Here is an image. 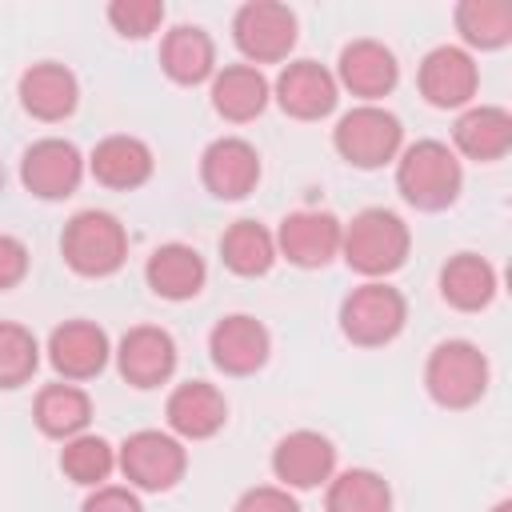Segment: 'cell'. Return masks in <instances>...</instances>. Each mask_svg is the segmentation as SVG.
<instances>
[{"mask_svg": "<svg viewBox=\"0 0 512 512\" xmlns=\"http://www.w3.org/2000/svg\"><path fill=\"white\" fill-rule=\"evenodd\" d=\"M40 368V344L32 328L16 320H0V388H20Z\"/></svg>", "mask_w": 512, "mask_h": 512, "instance_id": "32", "label": "cell"}, {"mask_svg": "<svg viewBox=\"0 0 512 512\" xmlns=\"http://www.w3.org/2000/svg\"><path fill=\"white\" fill-rule=\"evenodd\" d=\"M108 24L124 40H144L164 24V4L160 0H112L108 4Z\"/></svg>", "mask_w": 512, "mask_h": 512, "instance_id": "33", "label": "cell"}, {"mask_svg": "<svg viewBox=\"0 0 512 512\" xmlns=\"http://www.w3.org/2000/svg\"><path fill=\"white\" fill-rule=\"evenodd\" d=\"M160 68L176 84H204L216 76V44L200 24H176L160 40Z\"/></svg>", "mask_w": 512, "mask_h": 512, "instance_id": "24", "label": "cell"}, {"mask_svg": "<svg viewBox=\"0 0 512 512\" xmlns=\"http://www.w3.org/2000/svg\"><path fill=\"white\" fill-rule=\"evenodd\" d=\"M452 152L492 164L512 148V116L500 104H468L452 124Z\"/></svg>", "mask_w": 512, "mask_h": 512, "instance_id": "22", "label": "cell"}, {"mask_svg": "<svg viewBox=\"0 0 512 512\" xmlns=\"http://www.w3.org/2000/svg\"><path fill=\"white\" fill-rule=\"evenodd\" d=\"M416 84H420V96L432 108H468L476 88H480V68H476L468 48L440 44L420 60Z\"/></svg>", "mask_w": 512, "mask_h": 512, "instance_id": "12", "label": "cell"}, {"mask_svg": "<svg viewBox=\"0 0 512 512\" xmlns=\"http://www.w3.org/2000/svg\"><path fill=\"white\" fill-rule=\"evenodd\" d=\"M488 356L472 340H440L424 364V388L440 408H472L488 392Z\"/></svg>", "mask_w": 512, "mask_h": 512, "instance_id": "5", "label": "cell"}, {"mask_svg": "<svg viewBox=\"0 0 512 512\" xmlns=\"http://www.w3.org/2000/svg\"><path fill=\"white\" fill-rule=\"evenodd\" d=\"M60 472L72 484L100 488L116 472V448L104 436H96V432H80V436L64 440V448H60Z\"/></svg>", "mask_w": 512, "mask_h": 512, "instance_id": "31", "label": "cell"}, {"mask_svg": "<svg viewBox=\"0 0 512 512\" xmlns=\"http://www.w3.org/2000/svg\"><path fill=\"white\" fill-rule=\"evenodd\" d=\"M336 84L348 88L352 96H360L364 104H376L380 96H388L400 80V64H396V52L372 36H360L352 44L340 48V60H336Z\"/></svg>", "mask_w": 512, "mask_h": 512, "instance_id": "13", "label": "cell"}, {"mask_svg": "<svg viewBox=\"0 0 512 512\" xmlns=\"http://www.w3.org/2000/svg\"><path fill=\"white\" fill-rule=\"evenodd\" d=\"M152 148L140 140V136H128V132H116V136H104L92 156H88V172L96 176V184L104 188H116V192H132L140 184L152 180Z\"/></svg>", "mask_w": 512, "mask_h": 512, "instance_id": "21", "label": "cell"}, {"mask_svg": "<svg viewBox=\"0 0 512 512\" xmlns=\"http://www.w3.org/2000/svg\"><path fill=\"white\" fill-rule=\"evenodd\" d=\"M200 180L216 200H244L260 184V152L244 136H220L200 156Z\"/></svg>", "mask_w": 512, "mask_h": 512, "instance_id": "18", "label": "cell"}, {"mask_svg": "<svg viewBox=\"0 0 512 512\" xmlns=\"http://www.w3.org/2000/svg\"><path fill=\"white\" fill-rule=\"evenodd\" d=\"M116 368L132 388H160L176 372V340L156 324H136L116 344Z\"/></svg>", "mask_w": 512, "mask_h": 512, "instance_id": "16", "label": "cell"}, {"mask_svg": "<svg viewBox=\"0 0 512 512\" xmlns=\"http://www.w3.org/2000/svg\"><path fill=\"white\" fill-rule=\"evenodd\" d=\"M220 260L236 276H264L276 264V236L260 220H232L220 236Z\"/></svg>", "mask_w": 512, "mask_h": 512, "instance_id": "28", "label": "cell"}, {"mask_svg": "<svg viewBox=\"0 0 512 512\" xmlns=\"http://www.w3.org/2000/svg\"><path fill=\"white\" fill-rule=\"evenodd\" d=\"M20 104L32 120H44V124H56V120H68L80 104V84L72 76V68L56 64V60H40L32 64L24 76H20Z\"/></svg>", "mask_w": 512, "mask_h": 512, "instance_id": "20", "label": "cell"}, {"mask_svg": "<svg viewBox=\"0 0 512 512\" xmlns=\"http://www.w3.org/2000/svg\"><path fill=\"white\" fill-rule=\"evenodd\" d=\"M324 512H392V488L372 468L332 472L324 492Z\"/></svg>", "mask_w": 512, "mask_h": 512, "instance_id": "30", "label": "cell"}, {"mask_svg": "<svg viewBox=\"0 0 512 512\" xmlns=\"http://www.w3.org/2000/svg\"><path fill=\"white\" fill-rule=\"evenodd\" d=\"M84 156L64 136H44L24 148L20 160V184L40 200H68L84 180Z\"/></svg>", "mask_w": 512, "mask_h": 512, "instance_id": "9", "label": "cell"}, {"mask_svg": "<svg viewBox=\"0 0 512 512\" xmlns=\"http://www.w3.org/2000/svg\"><path fill=\"white\" fill-rule=\"evenodd\" d=\"M268 352H272V336L248 312H232L216 320L208 332V356L228 376H252L256 368L268 364Z\"/></svg>", "mask_w": 512, "mask_h": 512, "instance_id": "14", "label": "cell"}, {"mask_svg": "<svg viewBox=\"0 0 512 512\" xmlns=\"http://www.w3.org/2000/svg\"><path fill=\"white\" fill-rule=\"evenodd\" d=\"M272 84L256 64H224L212 76V108L232 120V124H248L268 108Z\"/></svg>", "mask_w": 512, "mask_h": 512, "instance_id": "25", "label": "cell"}, {"mask_svg": "<svg viewBox=\"0 0 512 512\" xmlns=\"http://www.w3.org/2000/svg\"><path fill=\"white\" fill-rule=\"evenodd\" d=\"M440 296L460 312H480L496 296V268L480 252H456L440 268Z\"/></svg>", "mask_w": 512, "mask_h": 512, "instance_id": "27", "label": "cell"}, {"mask_svg": "<svg viewBox=\"0 0 512 512\" xmlns=\"http://www.w3.org/2000/svg\"><path fill=\"white\" fill-rule=\"evenodd\" d=\"M332 472H336V448L316 428H296V432L280 436L272 448V476L288 492L320 488L332 480Z\"/></svg>", "mask_w": 512, "mask_h": 512, "instance_id": "10", "label": "cell"}, {"mask_svg": "<svg viewBox=\"0 0 512 512\" xmlns=\"http://www.w3.org/2000/svg\"><path fill=\"white\" fill-rule=\"evenodd\" d=\"M492 512H512V500H500V504H496Z\"/></svg>", "mask_w": 512, "mask_h": 512, "instance_id": "37", "label": "cell"}, {"mask_svg": "<svg viewBox=\"0 0 512 512\" xmlns=\"http://www.w3.org/2000/svg\"><path fill=\"white\" fill-rule=\"evenodd\" d=\"M168 428L176 440H208L224 428L228 420V400L216 384L208 380H184L172 388L168 404H164Z\"/></svg>", "mask_w": 512, "mask_h": 512, "instance_id": "19", "label": "cell"}, {"mask_svg": "<svg viewBox=\"0 0 512 512\" xmlns=\"http://www.w3.org/2000/svg\"><path fill=\"white\" fill-rule=\"evenodd\" d=\"M116 468L124 472L128 488H136V492H168L188 472V448L172 432L140 428L120 444Z\"/></svg>", "mask_w": 512, "mask_h": 512, "instance_id": "7", "label": "cell"}, {"mask_svg": "<svg viewBox=\"0 0 512 512\" xmlns=\"http://www.w3.org/2000/svg\"><path fill=\"white\" fill-rule=\"evenodd\" d=\"M60 256L76 276L100 280L124 268L128 260V232L124 224L104 208L76 212L60 232Z\"/></svg>", "mask_w": 512, "mask_h": 512, "instance_id": "3", "label": "cell"}, {"mask_svg": "<svg viewBox=\"0 0 512 512\" xmlns=\"http://www.w3.org/2000/svg\"><path fill=\"white\" fill-rule=\"evenodd\" d=\"M408 248H412V232L392 208L356 212L340 236V256L348 260L352 272H360L368 280L392 276L408 260Z\"/></svg>", "mask_w": 512, "mask_h": 512, "instance_id": "2", "label": "cell"}, {"mask_svg": "<svg viewBox=\"0 0 512 512\" xmlns=\"http://www.w3.org/2000/svg\"><path fill=\"white\" fill-rule=\"evenodd\" d=\"M404 320H408V300L388 280H364L340 304V332L360 348L392 344L404 332Z\"/></svg>", "mask_w": 512, "mask_h": 512, "instance_id": "6", "label": "cell"}, {"mask_svg": "<svg viewBox=\"0 0 512 512\" xmlns=\"http://www.w3.org/2000/svg\"><path fill=\"white\" fill-rule=\"evenodd\" d=\"M232 512H300V504H296V496H292L288 488H280V484H256V488H248V492L236 500Z\"/></svg>", "mask_w": 512, "mask_h": 512, "instance_id": "34", "label": "cell"}, {"mask_svg": "<svg viewBox=\"0 0 512 512\" xmlns=\"http://www.w3.org/2000/svg\"><path fill=\"white\" fill-rule=\"evenodd\" d=\"M48 364L56 368V376L64 380H92L104 372L108 356H112V344H108V332L92 320H64L52 328L48 336Z\"/></svg>", "mask_w": 512, "mask_h": 512, "instance_id": "15", "label": "cell"}, {"mask_svg": "<svg viewBox=\"0 0 512 512\" xmlns=\"http://www.w3.org/2000/svg\"><path fill=\"white\" fill-rule=\"evenodd\" d=\"M272 236H276V256H284L288 264H296V268H324L332 256H340L344 224L332 212L300 208V212H288Z\"/></svg>", "mask_w": 512, "mask_h": 512, "instance_id": "11", "label": "cell"}, {"mask_svg": "<svg viewBox=\"0 0 512 512\" xmlns=\"http://www.w3.org/2000/svg\"><path fill=\"white\" fill-rule=\"evenodd\" d=\"M32 420L44 436L52 440H72L88 428L92 420V396L72 384V380H56V384H44L36 392V408H32Z\"/></svg>", "mask_w": 512, "mask_h": 512, "instance_id": "26", "label": "cell"}, {"mask_svg": "<svg viewBox=\"0 0 512 512\" xmlns=\"http://www.w3.org/2000/svg\"><path fill=\"white\" fill-rule=\"evenodd\" d=\"M232 40L248 64H276L288 60L296 44V12L276 0H248L232 16Z\"/></svg>", "mask_w": 512, "mask_h": 512, "instance_id": "8", "label": "cell"}, {"mask_svg": "<svg viewBox=\"0 0 512 512\" xmlns=\"http://www.w3.org/2000/svg\"><path fill=\"white\" fill-rule=\"evenodd\" d=\"M396 188L412 208L440 212V208L456 204V196L464 188L460 156L444 140H416V144L400 148V156H396Z\"/></svg>", "mask_w": 512, "mask_h": 512, "instance_id": "1", "label": "cell"}, {"mask_svg": "<svg viewBox=\"0 0 512 512\" xmlns=\"http://www.w3.org/2000/svg\"><path fill=\"white\" fill-rule=\"evenodd\" d=\"M80 512H144V504H140L136 488H128V484H100L88 492Z\"/></svg>", "mask_w": 512, "mask_h": 512, "instance_id": "36", "label": "cell"}, {"mask_svg": "<svg viewBox=\"0 0 512 512\" xmlns=\"http://www.w3.org/2000/svg\"><path fill=\"white\" fill-rule=\"evenodd\" d=\"M28 264H32L28 244L20 236H12V232H0V292L16 288L28 276Z\"/></svg>", "mask_w": 512, "mask_h": 512, "instance_id": "35", "label": "cell"}, {"mask_svg": "<svg viewBox=\"0 0 512 512\" xmlns=\"http://www.w3.org/2000/svg\"><path fill=\"white\" fill-rule=\"evenodd\" d=\"M332 148L340 152V160H348L352 168H384L400 156L404 148V128L400 116L388 112L384 104H356L348 108L336 128H332Z\"/></svg>", "mask_w": 512, "mask_h": 512, "instance_id": "4", "label": "cell"}, {"mask_svg": "<svg viewBox=\"0 0 512 512\" xmlns=\"http://www.w3.org/2000/svg\"><path fill=\"white\" fill-rule=\"evenodd\" d=\"M144 280L160 300H192L208 280V264L192 244L172 240V244H160L148 256Z\"/></svg>", "mask_w": 512, "mask_h": 512, "instance_id": "23", "label": "cell"}, {"mask_svg": "<svg viewBox=\"0 0 512 512\" xmlns=\"http://www.w3.org/2000/svg\"><path fill=\"white\" fill-rule=\"evenodd\" d=\"M272 96L292 120H320L336 108L340 84L320 60H288L272 84Z\"/></svg>", "mask_w": 512, "mask_h": 512, "instance_id": "17", "label": "cell"}, {"mask_svg": "<svg viewBox=\"0 0 512 512\" xmlns=\"http://www.w3.org/2000/svg\"><path fill=\"white\" fill-rule=\"evenodd\" d=\"M452 20L468 48L496 52L512 40V4L508 0H460Z\"/></svg>", "mask_w": 512, "mask_h": 512, "instance_id": "29", "label": "cell"}]
</instances>
